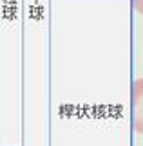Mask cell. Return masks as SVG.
<instances>
[{"mask_svg":"<svg viewBox=\"0 0 143 146\" xmlns=\"http://www.w3.org/2000/svg\"><path fill=\"white\" fill-rule=\"evenodd\" d=\"M130 115H132V128L138 133H143V78H138L132 83Z\"/></svg>","mask_w":143,"mask_h":146,"instance_id":"6da1fadb","label":"cell"},{"mask_svg":"<svg viewBox=\"0 0 143 146\" xmlns=\"http://www.w3.org/2000/svg\"><path fill=\"white\" fill-rule=\"evenodd\" d=\"M132 5L140 15H143V0H132Z\"/></svg>","mask_w":143,"mask_h":146,"instance_id":"7a4b0ae2","label":"cell"}]
</instances>
